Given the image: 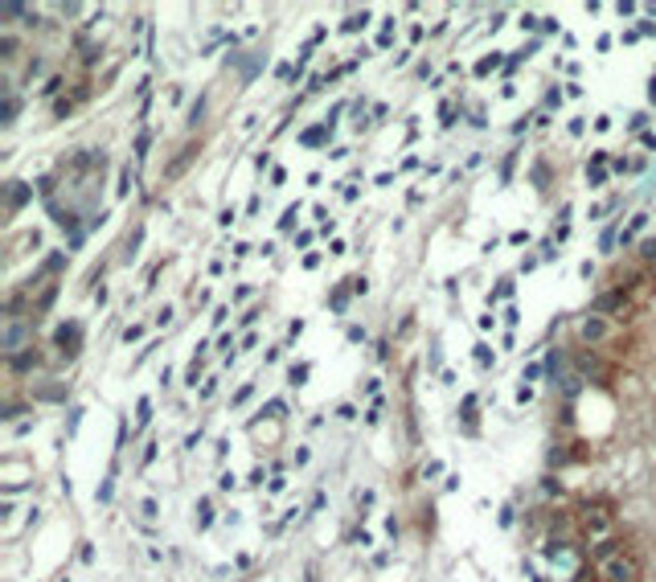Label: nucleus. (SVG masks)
<instances>
[{
	"instance_id": "nucleus-29",
	"label": "nucleus",
	"mask_w": 656,
	"mask_h": 582,
	"mask_svg": "<svg viewBox=\"0 0 656 582\" xmlns=\"http://www.w3.org/2000/svg\"><path fill=\"white\" fill-rule=\"evenodd\" d=\"M169 320H173V312H169V308H160V312H156V328H165Z\"/></svg>"
},
{
	"instance_id": "nucleus-2",
	"label": "nucleus",
	"mask_w": 656,
	"mask_h": 582,
	"mask_svg": "<svg viewBox=\"0 0 656 582\" xmlns=\"http://www.w3.org/2000/svg\"><path fill=\"white\" fill-rule=\"evenodd\" d=\"M599 579L603 582H640V558L636 554H615L607 562H599Z\"/></svg>"
},
{
	"instance_id": "nucleus-8",
	"label": "nucleus",
	"mask_w": 656,
	"mask_h": 582,
	"mask_svg": "<svg viewBox=\"0 0 656 582\" xmlns=\"http://www.w3.org/2000/svg\"><path fill=\"white\" fill-rule=\"evenodd\" d=\"M328 135H333V128H328V123H324V128H308V132L300 135V139H304L308 148H316V144H324V139H328Z\"/></svg>"
},
{
	"instance_id": "nucleus-4",
	"label": "nucleus",
	"mask_w": 656,
	"mask_h": 582,
	"mask_svg": "<svg viewBox=\"0 0 656 582\" xmlns=\"http://www.w3.org/2000/svg\"><path fill=\"white\" fill-rule=\"evenodd\" d=\"M78 336H83V328H78V324H62V328H58L62 357H74V353H78Z\"/></svg>"
},
{
	"instance_id": "nucleus-23",
	"label": "nucleus",
	"mask_w": 656,
	"mask_h": 582,
	"mask_svg": "<svg viewBox=\"0 0 656 582\" xmlns=\"http://www.w3.org/2000/svg\"><path fill=\"white\" fill-rule=\"evenodd\" d=\"M128 189H131V169H124L119 173V197H128Z\"/></svg>"
},
{
	"instance_id": "nucleus-15",
	"label": "nucleus",
	"mask_w": 656,
	"mask_h": 582,
	"mask_svg": "<svg viewBox=\"0 0 656 582\" xmlns=\"http://www.w3.org/2000/svg\"><path fill=\"white\" fill-rule=\"evenodd\" d=\"M135 410H140V414H135V422H140V427H148V418H152V402H148V398H140Z\"/></svg>"
},
{
	"instance_id": "nucleus-25",
	"label": "nucleus",
	"mask_w": 656,
	"mask_h": 582,
	"mask_svg": "<svg viewBox=\"0 0 656 582\" xmlns=\"http://www.w3.org/2000/svg\"><path fill=\"white\" fill-rule=\"evenodd\" d=\"M140 336H144V328H140V324H131V328H124V341H128V345H131V341H140Z\"/></svg>"
},
{
	"instance_id": "nucleus-9",
	"label": "nucleus",
	"mask_w": 656,
	"mask_h": 582,
	"mask_svg": "<svg viewBox=\"0 0 656 582\" xmlns=\"http://www.w3.org/2000/svg\"><path fill=\"white\" fill-rule=\"evenodd\" d=\"M37 349H25V353H21V357H12V369H17V373H25V369H33V365H37Z\"/></svg>"
},
{
	"instance_id": "nucleus-19",
	"label": "nucleus",
	"mask_w": 656,
	"mask_h": 582,
	"mask_svg": "<svg viewBox=\"0 0 656 582\" xmlns=\"http://www.w3.org/2000/svg\"><path fill=\"white\" fill-rule=\"evenodd\" d=\"M148 144H152V135H148V132H140V139H135V156H140V160L148 156Z\"/></svg>"
},
{
	"instance_id": "nucleus-21",
	"label": "nucleus",
	"mask_w": 656,
	"mask_h": 582,
	"mask_svg": "<svg viewBox=\"0 0 656 582\" xmlns=\"http://www.w3.org/2000/svg\"><path fill=\"white\" fill-rule=\"evenodd\" d=\"M210 521H214V508H210V500H201V521H197V525L210 529Z\"/></svg>"
},
{
	"instance_id": "nucleus-3",
	"label": "nucleus",
	"mask_w": 656,
	"mask_h": 582,
	"mask_svg": "<svg viewBox=\"0 0 656 582\" xmlns=\"http://www.w3.org/2000/svg\"><path fill=\"white\" fill-rule=\"evenodd\" d=\"M582 533H587V541H591V549L595 545H603V541L615 538V521L607 508H582Z\"/></svg>"
},
{
	"instance_id": "nucleus-6",
	"label": "nucleus",
	"mask_w": 656,
	"mask_h": 582,
	"mask_svg": "<svg viewBox=\"0 0 656 582\" xmlns=\"http://www.w3.org/2000/svg\"><path fill=\"white\" fill-rule=\"evenodd\" d=\"M29 193H33V189H29L25 180H8V209L17 214V209H21V205L29 201Z\"/></svg>"
},
{
	"instance_id": "nucleus-11",
	"label": "nucleus",
	"mask_w": 656,
	"mask_h": 582,
	"mask_svg": "<svg viewBox=\"0 0 656 582\" xmlns=\"http://www.w3.org/2000/svg\"><path fill=\"white\" fill-rule=\"evenodd\" d=\"M365 21H369V12L361 8V12H353V17L345 21V25H341V29H345V33H357V29H365Z\"/></svg>"
},
{
	"instance_id": "nucleus-20",
	"label": "nucleus",
	"mask_w": 656,
	"mask_h": 582,
	"mask_svg": "<svg viewBox=\"0 0 656 582\" xmlns=\"http://www.w3.org/2000/svg\"><path fill=\"white\" fill-rule=\"evenodd\" d=\"M349 291H353V296H365V291H369V283H365L361 275H353V279H349Z\"/></svg>"
},
{
	"instance_id": "nucleus-27",
	"label": "nucleus",
	"mask_w": 656,
	"mask_h": 582,
	"mask_svg": "<svg viewBox=\"0 0 656 582\" xmlns=\"http://www.w3.org/2000/svg\"><path fill=\"white\" fill-rule=\"evenodd\" d=\"M201 111H205V103H201V99H197V103H193V107H189V123H197V119H201Z\"/></svg>"
},
{
	"instance_id": "nucleus-28",
	"label": "nucleus",
	"mask_w": 656,
	"mask_h": 582,
	"mask_svg": "<svg viewBox=\"0 0 656 582\" xmlns=\"http://www.w3.org/2000/svg\"><path fill=\"white\" fill-rule=\"evenodd\" d=\"M197 377H201V365L193 361V365H189V377H185V382H189V386H197Z\"/></svg>"
},
{
	"instance_id": "nucleus-16",
	"label": "nucleus",
	"mask_w": 656,
	"mask_h": 582,
	"mask_svg": "<svg viewBox=\"0 0 656 582\" xmlns=\"http://www.w3.org/2000/svg\"><path fill=\"white\" fill-rule=\"evenodd\" d=\"M308 373H312V365H308V361H304V365H296V369H292V386H304Z\"/></svg>"
},
{
	"instance_id": "nucleus-12",
	"label": "nucleus",
	"mask_w": 656,
	"mask_h": 582,
	"mask_svg": "<svg viewBox=\"0 0 656 582\" xmlns=\"http://www.w3.org/2000/svg\"><path fill=\"white\" fill-rule=\"evenodd\" d=\"M17 111H21V103L8 94V99H4V111H0V123H12V119H17Z\"/></svg>"
},
{
	"instance_id": "nucleus-22",
	"label": "nucleus",
	"mask_w": 656,
	"mask_h": 582,
	"mask_svg": "<svg viewBox=\"0 0 656 582\" xmlns=\"http://www.w3.org/2000/svg\"><path fill=\"white\" fill-rule=\"evenodd\" d=\"M476 365H484V369L492 365V353H488V345H476Z\"/></svg>"
},
{
	"instance_id": "nucleus-10",
	"label": "nucleus",
	"mask_w": 656,
	"mask_h": 582,
	"mask_svg": "<svg viewBox=\"0 0 656 582\" xmlns=\"http://www.w3.org/2000/svg\"><path fill=\"white\" fill-rule=\"evenodd\" d=\"M53 296H58V283H49L42 296H37V304H33V312H49V304H53Z\"/></svg>"
},
{
	"instance_id": "nucleus-7",
	"label": "nucleus",
	"mask_w": 656,
	"mask_h": 582,
	"mask_svg": "<svg viewBox=\"0 0 656 582\" xmlns=\"http://www.w3.org/2000/svg\"><path fill=\"white\" fill-rule=\"evenodd\" d=\"M619 304H623V296H619V291H612V296H599V300H595V316H603V312H615Z\"/></svg>"
},
{
	"instance_id": "nucleus-5",
	"label": "nucleus",
	"mask_w": 656,
	"mask_h": 582,
	"mask_svg": "<svg viewBox=\"0 0 656 582\" xmlns=\"http://www.w3.org/2000/svg\"><path fill=\"white\" fill-rule=\"evenodd\" d=\"M578 336H582V341H591V345H595V341H603V336H607L603 316H587V320L578 324Z\"/></svg>"
},
{
	"instance_id": "nucleus-13",
	"label": "nucleus",
	"mask_w": 656,
	"mask_h": 582,
	"mask_svg": "<svg viewBox=\"0 0 656 582\" xmlns=\"http://www.w3.org/2000/svg\"><path fill=\"white\" fill-rule=\"evenodd\" d=\"M296 218H300V205H287V209H283V218H279V230H292Z\"/></svg>"
},
{
	"instance_id": "nucleus-26",
	"label": "nucleus",
	"mask_w": 656,
	"mask_h": 582,
	"mask_svg": "<svg viewBox=\"0 0 656 582\" xmlns=\"http://www.w3.org/2000/svg\"><path fill=\"white\" fill-rule=\"evenodd\" d=\"M283 410H287V406L279 402V398H275V402H267V414H271V418H283Z\"/></svg>"
},
{
	"instance_id": "nucleus-30",
	"label": "nucleus",
	"mask_w": 656,
	"mask_h": 582,
	"mask_svg": "<svg viewBox=\"0 0 656 582\" xmlns=\"http://www.w3.org/2000/svg\"><path fill=\"white\" fill-rule=\"evenodd\" d=\"M640 255H644V259H656V242H653V238H648V242L640 246Z\"/></svg>"
},
{
	"instance_id": "nucleus-17",
	"label": "nucleus",
	"mask_w": 656,
	"mask_h": 582,
	"mask_svg": "<svg viewBox=\"0 0 656 582\" xmlns=\"http://www.w3.org/2000/svg\"><path fill=\"white\" fill-rule=\"evenodd\" d=\"M513 296V279H501V287H496V296H488V304L492 300H509Z\"/></svg>"
},
{
	"instance_id": "nucleus-18",
	"label": "nucleus",
	"mask_w": 656,
	"mask_h": 582,
	"mask_svg": "<svg viewBox=\"0 0 656 582\" xmlns=\"http://www.w3.org/2000/svg\"><path fill=\"white\" fill-rule=\"evenodd\" d=\"M587 177H591V189H599V185H603V180H607V169H603V164H595V169H591V173H587Z\"/></svg>"
},
{
	"instance_id": "nucleus-24",
	"label": "nucleus",
	"mask_w": 656,
	"mask_h": 582,
	"mask_svg": "<svg viewBox=\"0 0 656 582\" xmlns=\"http://www.w3.org/2000/svg\"><path fill=\"white\" fill-rule=\"evenodd\" d=\"M251 394H255V386H251V382H246V386H242V390H238V394H234V406H242V402H246V398H251Z\"/></svg>"
},
{
	"instance_id": "nucleus-14",
	"label": "nucleus",
	"mask_w": 656,
	"mask_h": 582,
	"mask_svg": "<svg viewBox=\"0 0 656 582\" xmlns=\"http://www.w3.org/2000/svg\"><path fill=\"white\" fill-rule=\"evenodd\" d=\"M496 66H501V58H496V53H492V58H480V62H476V74H492V70H496Z\"/></svg>"
},
{
	"instance_id": "nucleus-31",
	"label": "nucleus",
	"mask_w": 656,
	"mask_h": 582,
	"mask_svg": "<svg viewBox=\"0 0 656 582\" xmlns=\"http://www.w3.org/2000/svg\"><path fill=\"white\" fill-rule=\"evenodd\" d=\"M648 94H653V99H656V78H653V87H648Z\"/></svg>"
},
{
	"instance_id": "nucleus-1",
	"label": "nucleus",
	"mask_w": 656,
	"mask_h": 582,
	"mask_svg": "<svg viewBox=\"0 0 656 582\" xmlns=\"http://www.w3.org/2000/svg\"><path fill=\"white\" fill-rule=\"evenodd\" d=\"M0 349L8 353V361L21 357L25 349H33V324L21 320V316H8V320H4V332H0Z\"/></svg>"
}]
</instances>
